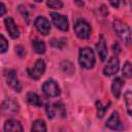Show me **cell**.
I'll list each match as a JSON object with an SVG mask.
<instances>
[{
    "label": "cell",
    "mask_w": 132,
    "mask_h": 132,
    "mask_svg": "<svg viewBox=\"0 0 132 132\" xmlns=\"http://www.w3.org/2000/svg\"><path fill=\"white\" fill-rule=\"evenodd\" d=\"M112 28L118 37L125 43V44H130L132 41V35H131V30L130 27L124 23L123 21L119 19H114L112 21Z\"/></svg>",
    "instance_id": "6da1fadb"
},
{
    "label": "cell",
    "mask_w": 132,
    "mask_h": 132,
    "mask_svg": "<svg viewBox=\"0 0 132 132\" xmlns=\"http://www.w3.org/2000/svg\"><path fill=\"white\" fill-rule=\"evenodd\" d=\"M95 54L90 47H81L78 52V63L85 69H92L95 66Z\"/></svg>",
    "instance_id": "7a4b0ae2"
},
{
    "label": "cell",
    "mask_w": 132,
    "mask_h": 132,
    "mask_svg": "<svg viewBox=\"0 0 132 132\" xmlns=\"http://www.w3.org/2000/svg\"><path fill=\"white\" fill-rule=\"evenodd\" d=\"M74 29V33L76 34V36L80 39H89L91 36V32H92V28L90 26V24L88 22H86L85 20H77L73 26Z\"/></svg>",
    "instance_id": "3957f363"
},
{
    "label": "cell",
    "mask_w": 132,
    "mask_h": 132,
    "mask_svg": "<svg viewBox=\"0 0 132 132\" xmlns=\"http://www.w3.org/2000/svg\"><path fill=\"white\" fill-rule=\"evenodd\" d=\"M44 71H45V62H44L42 59L36 60V62L34 63L33 67L27 69L28 75H29L31 78L35 79V80L39 79V78L43 75Z\"/></svg>",
    "instance_id": "277c9868"
},
{
    "label": "cell",
    "mask_w": 132,
    "mask_h": 132,
    "mask_svg": "<svg viewBox=\"0 0 132 132\" xmlns=\"http://www.w3.org/2000/svg\"><path fill=\"white\" fill-rule=\"evenodd\" d=\"M20 110V104L12 98L5 99L1 104V112L5 116L8 114H15Z\"/></svg>",
    "instance_id": "5b68a950"
},
{
    "label": "cell",
    "mask_w": 132,
    "mask_h": 132,
    "mask_svg": "<svg viewBox=\"0 0 132 132\" xmlns=\"http://www.w3.org/2000/svg\"><path fill=\"white\" fill-rule=\"evenodd\" d=\"M42 92L47 97H58L61 94V90L57 81L50 78L42 85Z\"/></svg>",
    "instance_id": "8992f818"
},
{
    "label": "cell",
    "mask_w": 132,
    "mask_h": 132,
    "mask_svg": "<svg viewBox=\"0 0 132 132\" xmlns=\"http://www.w3.org/2000/svg\"><path fill=\"white\" fill-rule=\"evenodd\" d=\"M51 18H52V21H53V24L61 31H68L69 29V22H68V19L67 16L61 14V13H58V12H51L50 13Z\"/></svg>",
    "instance_id": "52a82bcc"
},
{
    "label": "cell",
    "mask_w": 132,
    "mask_h": 132,
    "mask_svg": "<svg viewBox=\"0 0 132 132\" xmlns=\"http://www.w3.org/2000/svg\"><path fill=\"white\" fill-rule=\"evenodd\" d=\"M120 69V61L118 59V57L112 56L109 58V60L107 61L106 65L103 68V74L105 76H111L114 75Z\"/></svg>",
    "instance_id": "ba28073f"
},
{
    "label": "cell",
    "mask_w": 132,
    "mask_h": 132,
    "mask_svg": "<svg viewBox=\"0 0 132 132\" xmlns=\"http://www.w3.org/2000/svg\"><path fill=\"white\" fill-rule=\"evenodd\" d=\"M6 81L7 85L16 93H20L22 91V85L16 76V71L14 69H10L8 70L7 74H6Z\"/></svg>",
    "instance_id": "9c48e42d"
},
{
    "label": "cell",
    "mask_w": 132,
    "mask_h": 132,
    "mask_svg": "<svg viewBox=\"0 0 132 132\" xmlns=\"http://www.w3.org/2000/svg\"><path fill=\"white\" fill-rule=\"evenodd\" d=\"M34 26L36 27V29L42 34V35H47L51 31V25L48 20L45 16L39 15L35 19L34 21Z\"/></svg>",
    "instance_id": "30bf717a"
},
{
    "label": "cell",
    "mask_w": 132,
    "mask_h": 132,
    "mask_svg": "<svg viewBox=\"0 0 132 132\" xmlns=\"http://www.w3.org/2000/svg\"><path fill=\"white\" fill-rule=\"evenodd\" d=\"M4 25H5V29L7 30L9 36L12 39H16L20 36V30L15 24V22L13 21V19L11 16H7L4 20Z\"/></svg>",
    "instance_id": "8fae6325"
},
{
    "label": "cell",
    "mask_w": 132,
    "mask_h": 132,
    "mask_svg": "<svg viewBox=\"0 0 132 132\" xmlns=\"http://www.w3.org/2000/svg\"><path fill=\"white\" fill-rule=\"evenodd\" d=\"M105 126L113 131H119L122 129V124L120 121V116L118 111H113L111 113V116L107 119V121L105 122Z\"/></svg>",
    "instance_id": "7c38bea8"
},
{
    "label": "cell",
    "mask_w": 132,
    "mask_h": 132,
    "mask_svg": "<svg viewBox=\"0 0 132 132\" xmlns=\"http://www.w3.org/2000/svg\"><path fill=\"white\" fill-rule=\"evenodd\" d=\"M3 131L4 132H24V129L20 121L15 119H9L5 122Z\"/></svg>",
    "instance_id": "4fadbf2b"
},
{
    "label": "cell",
    "mask_w": 132,
    "mask_h": 132,
    "mask_svg": "<svg viewBox=\"0 0 132 132\" xmlns=\"http://www.w3.org/2000/svg\"><path fill=\"white\" fill-rule=\"evenodd\" d=\"M96 50H97V53L99 55L100 60L105 61V59L107 57V46H106L105 38L102 34L99 35V39H98V42L96 44Z\"/></svg>",
    "instance_id": "5bb4252c"
},
{
    "label": "cell",
    "mask_w": 132,
    "mask_h": 132,
    "mask_svg": "<svg viewBox=\"0 0 132 132\" xmlns=\"http://www.w3.org/2000/svg\"><path fill=\"white\" fill-rule=\"evenodd\" d=\"M123 86H124V80L122 79V77L113 78V80L111 82V93H112L113 97H116L117 99L120 98V96H121Z\"/></svg>",
    "instance_id": "9a60e30c"
},
{
    "label": "cell",
    "mask_w": 132,
    "mask_h": 132,
    "mask_svg": "<svg viewBox=\"0 0 132 132\" xmlns=\"http://www.w3.org/2000/svg\"><path fill=\"white\" fill-rule=\"evenodd\" d=\"M26 99H27V102L31 105H34V106H41L42 105V100L40 99V97L34 93V92H29L27 93L26 95Z\"/></svg>",
    "instance_id": "2e32d148"
},
{
    "label": "cell",
    "mask_w": 132,
    "mask_h": 132,
    "mask_svg": "<svg viewBox=\"0 0 132 132\" xmlns=\"http://www.w3.org/2000/svg\"><path fill=\"white\" fill-rule=\"evenodd\" d=\"M30 132H46V124L43 120L38 119L32 123Z\"/></svg>",
    "instance_id": "e0dca14e"
},
{
    "label": "cell",
    "mask_w": 132,
    "mask_h": 132,
    "mask_svg": "<svg viewBox=\"0 0 132 132\" xmlns=\"http://www.w3.org/2000/svg\"><path fill=\"white\" fill-rule=\"evenodd\" d=\"M124 101H125V105H126V109L128 114L132 118V91L127 90L124 93Z\"/></svg>",
    "instance_id": "ac0fdd59"
},
{
    "label": "cell",
    "mask_w": 132,
    "mask_h": 132,
    "mask_svg": "<svg viewBox=\"0 0 132 132\" xmlns=\"http://www.w3.org/2000/svg\"><path fill=\"white\" fill-rule=\"evenodd\" d=\"M32 47L36 54H44L45 53V43L42 40H38V39L32 40Z\"/></svg>",
    "instance_id": "d6986e66"
},
{
    "label": "cell",
    "mask_w": 132,
    "mask_h": 132,
    "mask_svg": "<svg viewBox=\"0 0 132 132\" xmlns=\"http://www.w3.org/2000/svg\"><path fill=\"white\" fill-rule=\"evenodd\" d=\"M60 66H61V69L63 72L67 73V74H73L74 73V66L70 61H68V60L62 61Z\"/></svg>",
    "instance_id": "ffe728a7"
},
{
    "label": "cell",
    "mask_w": 132,
    "mask_h": 132,
    "mask_svg": "<svg viewBox=\"0 0 132 132\" xmlns=\"http://www.w3.org/2000/svg\"><path fill=\"white\" fill-rule=\"evenodd\" d=\"M109 105H110V102H109L107 105L103 106L100 101H96V109H97V118H98V119H102V118L105 116V112H106V110L108 109Z\"/></svg>",
    "instance_id": "44dd1931"
},
{
    "label": "cell",
    "mask_w": 132,
    "mask_h": 132,
    "mask_svg": "<svg viewBox=\"0 0 132 132\" xmlns=\"http://www.w3.org/2000/svg\"><path fill=\"white\" fill-rule=\"evenodd\" d=\"M123 75L127 78H131L132 77V64L129 61H126L123 67Z\"/></svg>",
    "instance_id": "7402d4cb"
},
{
    "label": "cell",
    "mask_w": 132,
    "mask_h": 132,
    "mask_svg": "<svg viewBox=\"0 0 132 132\" xmlns=\"http://www.w3.org/2000/svg\"><path fill=\"white\" fill-rule=\"evenodd\" d=\"M46 5L52 9H60L63 7V2L59 0H48L46 1Z\"/></svg>",
    "instance_id": "603a6c76"
},
{
    "label": "cell",
    "mask_w": 132,
    "mask_h": 132,
    "mask_svg": "<svg viewBox=\"0 0 132 132\" xmlns=\"http://www.w3.org/2000/svg\"><path fill=\"white\" fill-rule=\"evenodd\" d=\"M18 9H19V11H20V13L22 14V16H23V19L27 22V23H29V18H30V13H29V11H28V8L25 6V5H19L18 6Z\"/></svg>",
    "instance_id": "cb8c5ba5"
},
{
    "label": "cell",
    "mask_w": 132,
    "mask_h": 132,
    "mask_svg": "<svg viewBox=\"0 0 132 132\" xmlns=\"http://www.w3.org/2000/svg\"><path fill=\"white\" fill-rule=\"evenodd\" d=\"M108 15V9L105 4H102L98 8V19H105Z\"/></svg>",
    "instance_id": "d4e9b609"
},
{
    "label": "cell",
    "mask_w": 132,
    "mask_h": 132,
    "mask_svg": "<svg viewBox=\"0 0 132 132\" xmlns=\"http://www.w3.org/2000/svg\"><path fill=\"white\" fill-rule=\"evenodd\" d=\"M45 111H46V114H47V118L48 119H54L55 118V116H56V109L51 104H48V103L45 104Z\"/></svg>",
    "instance_id": "484cf974"
},
{
    "label": "cell",
    "mask_w": 132,
    "mask_h": 132,
    "mask_svg": "<svg viewBox=\"0 0 132 132\" xmlns=\"http://www.w3.org/2000/svg\"><path fill=\"white\" fill-rule=\"evenodd\" d=\"M0 38H1V54H4L7 50H8V41L6 40V38L4 37L3 34L0 35Z\"/></svg>",
    "instance_id": "4316f807"
},
{
    "label": "cell",
    "mask_w": 132,
    "mask_h": 132,
    "mask_svg": "<svg viewBox=\"0 0 132 132\" xmlns=\"http://www.w3.org/2000/svg\"><path fill=\"white\" fill-rule=\"evenodd\" d=\"M51 44H52V46H54V47H57V48H62L63 46H64V44H65V41L62 39V40H60V39H52L51 40Z\"/></svg>",
    "instance_id": "83f0119b"
},
{
    "label": "cell",
    "mask_w": 132,
    "mask_h": 132,
    "mask_svg": "<svg viewBox=\"0 0 132 132\" xmlns=\"http://www.w3.org/2000/svg\"><path fill=\"white\" fill-rule=\"evenodd\" d=\"M15 53H16V55L20 57V58H24L25 57V55H26V51H25V48H24V46L22 45V44H18V45H15Z\"/></svg>",
    "instance_id": "f1b7e54d"
},
{
    "label": "cell",
    "mask_w": 132,
    "mask_h": 132,
    "mask_svg": "<svg viewBox=\"0 0 132 132\" xmlns=\"http://www.w3.org/2000/svg\"><path fill=\"white\" fill-rule=\"evenodd\" d=\"M112 51H113V53H116V54H119V53L121 52V47H120V44H119L118 42H116V43L112 44Z\"/></svg>",
    "instance_id": "f546056e"
},
{
    "label": "cell",
    "mask_w": 132,
    "mask_h": 132,
    "mask_svg": "<svg viewBox=\"0 0 132 132\" xmlns=\"http://www.w3.org/2000/svg\"><path fill=\"white\" fill-rule=\"evenodd\" d=\"M5 11H6V8H5V5L3 2L0 3V16H3L5 14Z\"/></svg>",
    "instance_id": "4dcf8cb0"
},
{
    "label": "cell",
    "mask_w": 132,
    "mask_h": 132,
    "mask_svg": "<svg viewBox=\"0 0 132 132\" xmlns=\"http://www.w3.org/2000/svg\"><path fill=\"white\" fill-rule=\"evenodd\" d=\"M109 3H110V4H111L113 7H116V8H118V7H119V5H120V2H119V1H116V2H113V1H110Z\"/></svg>",
    "instance_id": "1f68e13d"
},
{
    "label": "cell",
    "mask_w": 132,
    "mask_h": 132,
    "mask_svg": "<svg viewBox=\"0 0 132 132\" xmlns=\"http://www.w3.org/2000/svg\"><path fill=\"white\" fill-rule=\"evenodd\" d=\"M131 6H132V2H131Z\"/></svg>",
    "instance_id": "d6a6232c"
}]
</instances>
